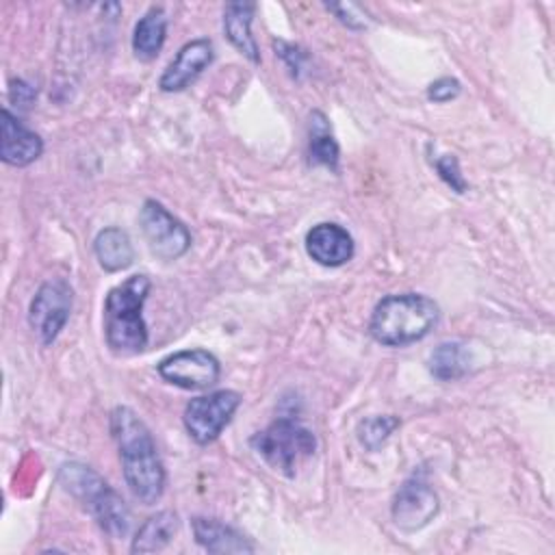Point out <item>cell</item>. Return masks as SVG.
<instances>
[{
	"label": "cell",
	"instance_id": "1",
	"mask_svg": "<svg viewBox=\"0 0 555 555\" xmlns=\"http://www.w3.org/2000/svg\"><path fill=\"white\" fill-rule=\"evenodd\" d=\"M111 434L119 449L124 479L130 492L145 505H154L165 492V466L147 425L134 410L117 405L111 412Z\"/></svg>",
	"mask_w": 555,
	"mask_h": 555
},
{
	"label": "cell",
	"instance_id": "2",
	"mask_svg": "<svg viewBox=\"0 0 555 555\" xmlns=\"http://www.w3.org/2000/svg\"><path fill=\"white\" fill-rule=\"evenodd\" d=\"M150 288L152 280L145 273H134L108 291L104 301V336L113 353L134 356L147 347L143 304Z\"/></svg>",
	"mask_w": 555,
	"mask_h": 555
},
{
	"label": "cell",
	"instance_id": "3",
	"mask_svg": "<svg viewBox=\"0 0 555 555\" xmlns=\"http://www.w3.org/2000/svg\"><path fill=\"white\" fill-rule=\"evenodd\" d=\"M438 319V304L423 293L386 295L371 312L369 332L384 347H405L425 338Z\"/></svg>",
	"mask_w": 555,
	"mask_h": 555
},
{
	"label": "cell",
	"instance_id": "4",
	"mask_svg": "<svg viewBox=\"0 0 555 555\" xmlns=\"http://www.w3.org/2000/svg\"><path fill=\"white\" fill-rule=\"evenodd\" d=\"M59 481L65 492H69L91 512L104 533L115 540L128 533L130 512L124 499L91 466H85L80 462H67L59 468Z\"/></svg>",
	"mask_w": 555,
	"mask_h": 555
},
{
	"label": "cell",
	"instance_id": "5",
	"mask_svg": "<svg viewBox=\"0 0 555 555\" xmlns=\"http://www.w3.org/2000/svg\"><path fill=\"white\" fill-rule=\"evenodd\" d=\"M251 449L278 473L293 477L317 449L314 434L297 418L280 416L249 438Z\"/></svg>",
	"mask_w": 555,
	"mask_h": 555
},
{
	"label": "cell",
	"instance_id": "6",
	"mask_svg": "<svg viewBox=\"0 0 555 555\" xmlns=\"http://www.w3.org/2000/svg\"><path fill=\"white\" fill-rule=\"evenodd\" d=\"M243 397L236 390H215L199 395L184 405L182 423L197 444H208L219 438L223 427L232 421Z\"/></svg>",
	"mask_w": 555,
	"mask_h": 555
},
{
	"label": "cell",
	"instance_id": "7",
	"mask_svg": "<svg viewBox=\"0 0 555 555\" xmlns=\"http://www.w3.org/2000/svg\"><path fill=\"white\" fill-rule=\"evenodd\" d=\"M139 225L150 251L160 260H178L191 247V232L186 225L156 199L143 202Z\"/></svg>",
	"mask_w": 555,
	"mask_h": 555
},
{
	"label": "cell",
	"instance_id": "8",
	"mask_svg": "<svg viewBox=\"0 0 555 555\" xmlns=\"http://www.w3.org/2000/svg\"><path fill=\"white\" fill-rule=\"evenodd\" d=\"M72 301L74 291L61 278L48 280L37 288L28 308V323L41 345H52L56 340L69 319Z\"/></svg>",
	"mask_w": 555,
	"mask_h": 555
},
{
	"label": "cell",
	"instance_id": "9",
	"mask_svg": "<svg viewBox=\"0 0 555 555\" xmlns=\"http://www.w3.org/2000/svg\"><path fill=\"white\" fill-rule=\"evenodd\" d=\"M158 375L184 390H206L219 382L221 364L206 349H182L163 358L156 366Z\"/></svg>",
	"mask_w": 555,
	"mask_h": 555
},
{
	"label": "cell",
	"instance_id": "10",
	"mask_svg": "<svg viewBox=\"0 0 555 555\" xmlns=\"http://www.w3.org/2000/svg\"><path fill=\"white\" fill-rule=\"evenodd\" d=\"M438 494L421 479H408L392 499V522L401 531H418L438 514Z\"/></svg>",
	"mask_w": 555,
	"mask_h": 555
},
{
	"label": "cell",
	"instance_id": "11",
	"mask_svg": "<svg viewBox=\"0 0 555 555\" xmlns=\"http://www.w3.org/2000/svg\"><path fill=\"white\" fill-rule=\"evenodd\" d=\"M215 50L212 41L206 37H197L193 41H186L176 59L167 65V69L158 78V87L165 93H176L186 89L210 63H212Z\"/></svg>",
	"mask_w": 555,
	"mask_h": 555
},
{
	"label": "cell",
	"instance_id": "12",
	"mask_svg": "<svg viewBox=\"0 0 555 555\" xmlns=\"http://www.w3.org/2000/svg\"><path fill=\"white\" fill-rule=\"evenodd\" d=\"M306 251L321 267H340L353 258L351 234L332 221L317 223L306 234Z\"/></svg>",
	"mask_w": 555,
	"mask_h": 555
},
{
	"label": "cell",
	"instance_id": "13",
	"mask_svg": "<svg viewBox=\"0 0 555 555\" xmlns=\"http://www.w3.org/2000/svg\"><path fill=\"white\" fill-rule=\"evenodd\" d=\"M43 152V141L37 132L28 130L9 108L2 111V141L0 156L7 165L26 167Z\"/></svg>",
	"mask_w": 555,
	"mask_h": 555
},
{
	"label": "cell",
	"instance_id": "14",
	"mask_svg": "<svg viewBox=\"0 0 555 555\" xmlns=\"http://www.w3.org/2000/svg\"><path fill=\"white\" fill-rule=\"evenodd\" d=\"M195 542L208 553H254L256 546L234 527L206 516H195L191 520Z\"/></svg>",
	"mask_w": 555,
	"mask_h": 555
},
{
	"label": "cell",
	"instance_id": "15",
	"mask_svg": "<svg viewBox=\"0 0 555 555\" xmlns=\"http://www.w3.org/2000/svg\"><path fill=\"white\" fill-rule=\"evenodd\" d=\"M256 4L254 2H230L223 9V33L228 41L251 63H260L258 43L251 35Z\"/></svg>",
	"mask_w": 555,
	"mask_h": 555
},
{
	"label": "cell",
	"instance_id": "16",
	"mask_svg": "<svg viewBox=\"0 0 555 555\" xmlns=\"http://www.w3.org/2000/svg\"><path fill=\"white\" fill-rule=\"evenodd\" d=\"M167 37V13L163 7H150L132 33V52L139 61H152L160 54Z\"/></svg>",
	"mask_w": 555,
	"mask_h": 555
},
{
	"label": "cell",
	"instance_id": "17",
	"mask_svg": "<svg viewBox=\"0 0 555 555\" xmlns=\"http://www.w3.org/2000/svg\"><path fill=\"white\" fill-rule=\"evenodd\" d=\"M93 251L100 267L108 273L130 267L134 258V247L130 243V236L121 228L100 230L93 241Z\"/></svg>",
	"mask_w": 555,
	"mask_h": 555
},
{
	"label": "cell",
	"instance_id": "18",
	"mask_svg": "<svg viewBox=\"0 0 555 555\" xmlns=\"http://www.w3.org/2000/svg\"><path fill=\"white\" fill-rule=\"evenodd\" d=\"M178 533V516L169 509H163L150 516L134 533L130 551L132 553H156L163 551L173 535Z\"/></svg>",
	"mask_w": 555,
	"mask_h": 555
},
{
	"label": "cell",
	"instance_id": "19",
	"mask_svg": "<svg viewBox=\"0 0 555 555\" xmlns=\"http://www.w3.org/2000/svg\"><path fill=\"white\" fill-rule=\"evenodd\" d=\"M308 158H310V165H323V167H330L332 171H338L340 150L332 134V126L321 111L310 113Z\"/></svg>",
	"mask_w": 555,
	"mask_h": 555
},
{
	"label": "cell",
	"instance_id": "20",
	"mask_svg": "<svg viewBox=\"0 0 555 555\" xmlns=\"http://www.w3.org/2000/svg\"><path fill=\"white\" fill-rule=\"evenodd\" d=\"M470 353L460 340L440 343L429 356V373L440 382H453L468 373Z\"/></svg>",
	"mask_w": 555,
	"mask_h": 555
},
{
	"label": "cell",
	"instance_id": "21",
	"mask_svg": "<svg viewBox=\"0 0 555 555\" xmlns=\"http://www.w3.org/2000/svg\"><path fill=\"white\" fill-rule=\"evenodd\" d=\"M401 425V421L392 414H375V416H366L358 423V442L369 449V451H377L390 436L392 431Z\"/></svg>",
	"mask_w": 555,
	"mask_h": 555
},
{
	"label": "cell",
	"instance_id": "22",
	"mask_svg": "<svg viewBox=\"0 0 555 555\" xmlns=\"http://www.w3.org/2000/svg\"><path fill=\"white\" fill-rule=\"evenodd\" d=\"M434 167H436L438 176L451 186V191H455V193H464L466 191L468 184H466V180H464V176L460 171V163H457V158L453 154L438 156L434 160Z\"/></svg>",
	"mask_w": 555,
	"mask_h": 555
},
{
	"label": "cell",
	"instance_id": "23",
	"mask_svg": "<svg viewBox=\"0 0 555 555\" xmlns=\"http://www.w3.org/2000/svg\"><path fill=\"white\" fill-rule=\"evenodd\" d=\"M460 89L462 85L455 80V78H449V76H442L438 80H434L429 87H427V98L431 102H449L453 98L460 95Z\"/></svg>",
	"mask_w": 555,
	"mask_h": 555
},
{
	"label": "cell",
	"instance_id": "24",
	"mask_svg": "<svg viewBox=\"0 0 555 555\" xmlns=\"http://www.w3.org/2000/svg\"><path fill=\"white\" fill-rule=\"evenodd\" d=\"M9 95H11V102H15L17 106L22 108H28L35 100H37V91L33 85L24 82V80H11V87H9Z\"/></svg>",
	"mask_w": 555,
	"mask_h": 555
},
{
	"label": "cell",
	"instance_id": "25",
	"mask_svg": "<svg viewBox=\"0 0 555 555\" xmlns=\"http://www.w3.org/2000/svg\"><path fill=\"white\" fill-rule=\"evenodd\" d=\"M325 9L332 11V13H336V17H338L343 24H347L349 28H364V26H366L364 17H353V15H351V13L356 11V4H325Z\"/></svg>",
	"mask_w": 555,
	"mask_h": 555
}]
</instances>
